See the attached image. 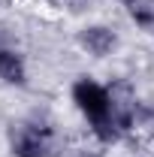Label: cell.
Listing matches in <instances>:
<instances>
[{"label":"cell","instance_id":"cell-2","mask_svg":"<svg viewBox=\"0 0 154 157\" xmlns=\"http://www.w3.org/2000/svg\"><path fill=\"white\" fill-rule=\"evenodd\" d=\"M9 142V154L12 157H48L55 148L52 127L39 124V121H18L9 127L6 133Z\"/></svg>","mask_w":154,"mask_h":157},{"label":"cell","instance_id":"cell-8","mask_svg":"<svg viewBox=\"0 0 154 157\" xmlns=\"http://www.w3.org/2000/svg\"><path fill=\"white\" fill-rule=\"evenodd\" d=\"M73 157H103V154H97V151H88V148H82V151H76Z\"/></svg>","mask_w":154,"mask_h":157},{"label":"cell","instance_id":"cell-7","mask_svg":"<svg viewBox=\"0 0 154 157\" xmlns=\"http://www.w3.org/2000/svg\"><path fill=\"white\" fill-rule=\"evenodd\" d=\"M133 130H136V133H142L145 139H154V100H145V103L136 106Z\"/></svg>","mask_w":154,"mask_h":157},{"label":"cell","instance_id":"cell-3","mask_svg":"<svg viewBox=\"0 0 154 157\" xmlns=\"http://www.w3.org/2000/svg\"><path fill=\"white\" fill-rule=\"evenodd\" d=\"M109 103H112V121H115V127L121 130V136H124L127 130H133L136 106H139L133 85H130L127 78L112 82V85H109Z\"/></svg>","mask_w":154,"mask_h":157},{"label":"cell","instance_id":"cell-1","mask_svg":"<svg viewBox=\"0 0 154 157\" xmlns=\"http://www.w3.org/2000/svg\"><path fill=\"white\" fill-rule=\"evenodd\" d=\"M73 103L76 109L85 115V121L91 124L94 136L100 142H118L121 130L112 121V103H109V88H103L100 82H94L91 76H82L73 82Z\"/></svg>","mask_w":154,"mask_h":157},{"label":"cell","instance_id":"cell-5","mask_svg":"<svg viewBox=\"0 0 154 157\" xmlns=\"http://www.w3.org/2000/svg\"><path fill=\"white\" fill-rule=\"evenodd\" d=\"M24 78H27L24 60L15 52H9V48L0 45V82H6V85H24Z\"/></svg>","mask_w":154,"mask_h":157},{"label":"cell","instance_id":"cell-6","mask_svg":"<svg viewBox=\"0 0 154 157\" xmlns=\"http://www.w3.org/2000/svg\"><path fill=\"white\" fill-rule=\"evenodd\" d=\"M121 3L142 30H154V0H121Z\"/></svg>","mask_w":154,"mask_h":157},{"label":"cell","instance_id":"cell-4","mask_svg":"<svg viewBox=\"0 0 154 157\" xmlns=\"http://www.w3.org/2000/svg\"><path fill=\"white\" fill-rule=\"evenodd\" d=\"M79 45L91 58H109L118 48V33L106 24H88V27L79 30Z\"/></svg>","mask_w":154,"mask_h":157}]
</instances>
